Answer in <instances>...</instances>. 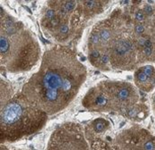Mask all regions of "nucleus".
<instances>
[{
    "label": "nucleus",
    "mask_w": 155,
    "mask_h": 150,
    "mask_svg": "<svg viewBox=\"0 0 155 150\" xmlns=\"http://www.w3.org/2000/svg\"><path fill=\"white\" fill-rule=\"evenodd\" d=\"M86 77V67L75 52L55 45L44 53L39 70L24 84L21 94L38 109L53 115L72 102Z\"/></svg>",
    "instance_id": "1"
},
{
    "label": "nucleus",
    "mask_w": 155,
    "mask_h": 150,
    "mask_svg": "<svg viewBox=\"0 0 155 150\" xmlns=\"http://www.w3.org/2000/svg\"><path fill=\"white\" fill-rule=\"evenodd\" d=\"M41 58L35 35L12 16L1 13L0 63L9 73L28 72Z\"/></svg>",
    "instance_id": "2"
},
{
    "label": "nucleus",
    "mask_w": 155,
    "mask_h": 150,
    "mask_svg": "<svg viewBox=\"0 0 155 150\" xmlns=\"http://www.w3.org/2000/svg\"><path fill=\"white\" fill-rule=\"evenodd\" d=\"M0 128L1 141H15L28 136L45 125L48 114L32 104L20 93H18L1 105Z\"/></svg>",
    "instance_id": "3"
},
{
    "label": "nucleus",
    "mask_w": 155,
    "mask_h": 150,
    "mask_svg": "<svg viewBox=\"0 0 155 150\" xmlns=\"http://www.w3.org/2000/svg\"><path fill=\"white\" fill-rule=\"evenodd\" d=\"M48 150H89L82 128L75 124H66L52 133Z\"/></svg>",
    "instance_id": "4"
},
{
    "label": "nucleus",
    "mask_w": 155,
    "mask_h": 150,
    "mask_svg": "<svg viewBox=\"0 0 155 150\" xmlns=\"http://www.w3.org/2000/svg\"><path fill=\"white\" fill-rule=\"evenodd\" d=\"M136 46L130 38H115L108 49L111 64L118 68L131 69L135 61Z\"/></svg>",
    "instance_id": "5"
},
{
    "label": "nucleus",
    "mask_w": 155,
    "mask_h": 150,
    "mask_svg": "<svg viewBox=\"0 0 155 150\" xmlns=\"http://www.w3.org/2000/svg\"><path fill=\"white\" fill-rule=\"evenodd\" d=\"M135 82L139 88L149 92L155 87V68L152 65H144L135 73Z\"/></svg>",
    "instance_id": "6"
},
{
    "label": "nucleus",
    "mask_w": 155,
    "mask_h": 150,
    "mask_svg": "<svg viewBox=\"0 0 155 150\" xmlns=\"http://www.w3.org/2000/svg\"><path fill=\"white\" fill-rule=\"evenodd\" d=\"M81 9L83 15L88 18L93 17L103 11V4L101 1H81Z\"/></svg>",
    "instance_id": "7"
},
{
    "label": "nucleus",
    "mask_w": 155,
    "mask_h": 150,
    "mask_svg": "<svg viewBox=\"0 0 155 150\" xmlns=\"http://www.w3.org/2000/svg\"><path fill=\"white\" fill-rule=\"evenodd\" d=\"M103 53L104 52L99 49H89V51H88V58L90 59V62L93 65L97 67V63H99V59L101 58L102 55H103Z\"/></svg>",
    "instance_id": "8"
},
{
    "label": "nucleus",
    "mask_w": 155,
    "mask_h": 150,
    "mask_svg": "<svg viewBox=\"0 0 155 150\" xmlns=\"http://www.w3.org/2000/svg\"><path fill=\"white\" fill-rule=\"evenodd\" d=\"M92 125H93V129H94L95 132H102L106 130V127L108 126V123H107L106 120L99 118V119L95 120L94 122H93Z\"/></svg>",
    "instance_id": "9"
},
{
    "label": "nucleus",
    "mask_w": 155,
    "mask_h": 150,
    "mask_svg": "<svg viewBox=\"0 0 155 150\" xmlns=\"http://www.w3.org/2000/svg\"><path fill=\"white\" fill-rule=\"evenodd\" d=\"M155 53V49H154V44L152 47H148V48H143L142 49V54L145 58H151L152 55Z\"/></svg>",
    "instance_id": "10"
},
{
    "label": "nucleus",
    "mask_w": 155,
    "mask_h": 150,
    "mask_svg": "<svg viewBox=\"0 0 155 150\" xmlns=\"http://www.w3.org/2000/svg\"><path fill=\"white\" fill-rule=\"evenodd\" d=\"M134 31L135 33L138 35H142L145 32V27L143 23H137L135 25L134 27Z\"/></svg>",
    "instance_id": "11"
},
{
    "label": "nucleus",
    "mask_w": 155,
    "mask_h": 150,
    "mask_svg": "<svg viewBox=\"0 0 155 150\" xmlns=\"http://www.w3.org/2000/svg\"><path fill=\"white\" fill-rule=\"evenodd\" d=\"M146 15L144 14V11L143 10H138L137 13H135V19L137 21H139V22H142L143 20H144Z\"/></svg>",
    "instance_id": "12"
},
{
    "label": "nucleus",
    "mask_w": 155,
    "mask_h": 150,
    "mask_svg": "<svg viewBox=\"0 0 155 150\" xmlns=\"http://www.w3.org/2000/svg\"><path fill=\"white\" fill-rule=\"evenodd\" d=\"M144 150H155V141L153 140H147L144 145Z\"/></svg>",
    "instance_id": "13"
},
{
    "label": "nucleus",
    "mask_w": 155,
    "mask_h": 150,
    "mask_svg": "<svg viewBox=\"0 0 155 150\" xmlns=\"http://www.w3.org/2000/svg\"><path fill=\"white\" fill-rule=\"evenodd\" d=\"M143 11H144V14L146 16H151L152 13H153V12H154V9L152 8V7L151 5H145L144 7V9H143Z\"/></svg>",
    "instance_id": "14"
},
{
    "label": "nucleus",
    "mask_w": 155,
    "mask_h": 150,
    "mask_svg": "<svg viewBox=\"0 0 155 150\" xmlns=\"http://www.w3.org/2000/svg\"><path fill=\"white\" fill-rule=\"evenodd\" d=\"M128 115L130 116H136L137 115H138V109L137 108H131L128 110Z\"/></svg>",
    "instance_id": "15"
},
{
    "label": "nucleus",
    "mask_w": 155,
    "mask_h": 150,
    "mask_svg": "<svg viewBox=\"0 0 155 150\" xmlns=\"http://www.w3.org/2000/svg\"><path fill=\"white\" fill-rule=\"evenodd\" d=\"M1 150H7V148H6V147H4V146H2L1 147Z\"/></svg>",
    "instance_id": "16"
},
{
    "label": "nucleus",
    "mask_w": 155,
    "mask_h": 150,
    "mask_svg": "<svg viewBox=\"0 0 155 150\" xmlns=\"http://www.w3.org/2000/svg\"><path fill=\"white\" fill-rule=\"evenodd\" d=\"M153 102H154V103H155V96H153Z\"/></svg>",
    "instance_id": "17"
}]
</instances>
